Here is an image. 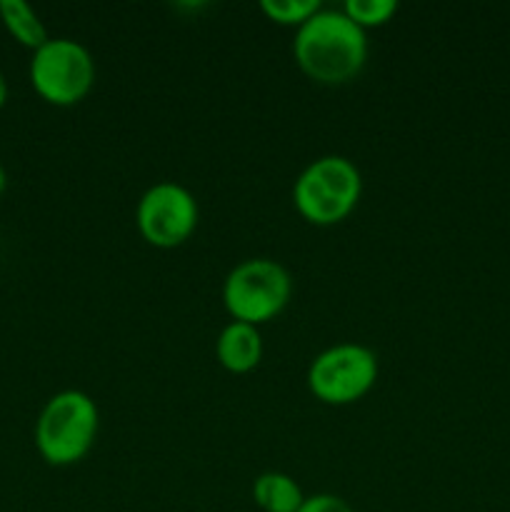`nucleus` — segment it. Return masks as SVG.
<instances>
[{
	"label": "nucleus",
	"mask_w": 510,
	"mask_h": 512,
	"mask_svg": "<svg viewBox=\"0 0 510 512\" xmlns=\"http://www.w3.org/2000/svg\"><path fill=\"white\" fill-rule=\"evenodd\" d=\"M343 13L360 28H373V25H385L395 13L398 3L395 0H348Z\"/></svg>",
	"instance_id": "12"
},
{
	"label": "nucleus",
	"mask_w": 510,
	"mask_h": 512,
	"mask_svg": "<svg viewBox=\"0 0 510 512\" xmlns=\"http://www.w3.org/2000/svg\"><path fill=\"white\" fill-rule=\"evenodd\" d=\"M5 100H8V83H5V75L0 73V108L5 105Z\"/></svg>",
	"instance_id": "14"
},
{
	"label": "nucleus",
	"mask_w": 510,
	"mask_h": 512,
	"mask_svg": "<svg viewBox=\"0 0 510 512\" xmlns=\"http://www.w3.org/2000/svg\"><path fill=\"white\" fill-rule=\"evenodd\" d=\"M0 20L10 30V35L25 48L38 50L40 45L50 40L43 20L38 18V13L25 0H0Z\"/></svg>",
	"instance_id": "10"
},
{
	"label": "nucleus",
	"mask_w": 510,
	"mask_h": 512,
	"mask_svg": "<svg viewBox=\"0 0 510 512\" xmlns=\"http://www.w3.org/2000/svg\"><path fill=\"white\" fill-rule=\"evenodd\" d=\"M293 55L300 70L315 83L343 85L365 68L368 38L343 10L320 8L295 33Z\"/></svg>",
	"instance_id": "1"
},
{
	"label": "nucleus",
	"mask_w": 510,
	"mask_h": 512,
	"mask_svg": "<svg viewBox=\"0 0 510 512\" xmlns=\"http://www.w3.org/2000/svg\"><path fill=\"white\" fill-rule=\"evenodd\" d=\"M298 512H355V510L350 508L343 498H338V495L318 493V495H308Z\"/></svg>",
	"instance_id": "13"
},
{
	"label": "nucleus",
	"mask_w": 510,
	"mask_h": 512,
	"mask_svg": "<svg viewBox=\"0 0 510 512\" xmlns=\"http://www.w3.org/2000/svg\"><path fill=\"white\" fill-rule=\"evenodd\" d=\"M378 380V355L358 343H340L315 355L308 388L328 405H350L370 393Z\"/></svg>",
	"instance_id": "6"
},
{
	"label": "nucleus",
	"mask_w": 510,
	"mask_h": 512,
	"mask_svg": "<svg viewBox=\"0 0 510 512\" xmlns=\"http://www.w3.org/2000/svg\"><path fill=\"white\" fill-rule=\"evenodd\" d=\"M260 10L273 23L280 25H303L310 15L320 10V0H263Z\"/></svg>",
	"instance_id": "11"
},
{
	"label": "nucleus",
	"mask_w": 510,
	"mask_h": 512,
	"mask_svg": "<svg viewBox=\"0 0 510 512\" xmlns=\"http://www.w3.org/2000/svg\"><path fill=\"white\" fill-rule=\"evenodd\" d=\"M363 193V178L353 160L323 155L298 175L293 203L313 225H335L353 213Z\"/></svg>",
	"instance_id": "3"
},
{
	"label": "nucleus",
	"mask_w": 510,
	"mask_h": 512,
	"mask_svg": "<svg viewBox=\"0 0 510 512\" xmlns=\"http://www.w3.org/2000/svg\"><path fill=\"white\" fill-rule=\"evenodd\" d=\"M253 500L263 512H298L305 495L288 473L270 470L255 478Z\"/></svg>",
	"instance_id": "9"
},
{
	"label": "nucleus",
	"mask_w": 510,
	"mask_h": 512,
	"mask_svg": "<svg viewBox=\"0 0 510 512\" xmlns=\"http://www.w3.org/2000/svg\"><path fill=\"white\" fill-rule=\"evenodd\" d=\"M98 435V405L83 390L55 393L35 423V445L50 465H75Z\"/></svg>",
	"instance_id": "2"
},
{
	"label": "nucleus",
	"mask_w": 510,
	"mask_h": 512,
	"mask_svg": "<svg viewBox=\"0 0 510 512\" xmlns=\"http://www.w3.org/2000/svg\"><path fill=\"white\" fill-rule=\"evenodd\" d=\"M215 355L230 373H250L258 368L263 358V338H260L258 325L240 323V320L225 325L215 340Z\"/></svg>",
	"instance_id": "8"
},
{
	"label": "nucleus",
	"mask_w": 510,
	"mask_h": 512,
	"mask_svg": "<svg viewBox=\"0 0 510 512\" xmlns=\"http://www.w3.org/2000/svg\"><path fill=\"white\" fill-rule=\"evenodd\" d=\"M293 280L285 265L270 258H248L235 265L223 283V303L233 320L260 325L288 305Z\"/></svg>",
	"instance_id": "4"
},
{
	"label": "nucleus",
	"mask_w": 510,
	"mask_h": 512,
	"mask_svg": "<svg viewBox=\"0 0 510 512\" xmlns=\"http://www.w3.org/2000/svg\"><path fill=\"white\" fill-rule=\"evenodd\" d=\"M30 83L35 93L53 105H75L95 83L93 53L73 38H50L33 50Z\"/></svg>",
	"instance_id": "5"
},
{
	"label": "nucleus",
	"mask_w": 510,
	"mask_h": 512,
	"mask_svg": "<svg viewBox=\"0 0 510 512\" xmlns=\"http://www.w3.org/2000/svg\"><path fill=\"white\" fill-rule=\"evenodd\" d=\"M5 183H8V175H5L3 165H0V193H3V190H5Z\"/></svg>",
	"instance_id": "15"
},
{
	"label": "nucleus",
	"mask_w": 510,
	"mask_h": 512,
	"mask_svg": "<svg viewBox=\"0 0 510 512\" xmlns=\"http://www.w3.org/2000/svg\"><path fill=\"white\" fill-rule=\"evenodd\" d=\"M135 223L155 248H178L198 228V200L185 185L163 180L140 195Z\"/></svg>",
	"instance_id": "7"
}]
</instances>
